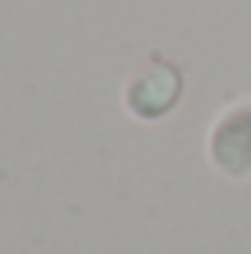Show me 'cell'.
I'll use <instances>...</instances> for the list:
<instances>
[{
  "mask_svg": "<svg viewBox=\"0 0 251 254\" xmlns=\"http://www.w3.org/2000/svg\"><path fill=\"white\" fill-rule=\"evenodd\" d=\"M211 159L222 173L244 177L251 173V103L233 107L211 133Z\"/></svg>",
  "mask_w": 251,
  "mask_h": 254,
  "instance_id": "cell-1",
  "label": "cell"
},
{
  "mask_svg": "<svg viewBox=\"0 0 251 254\" xmlns=\"http://www.w3.org/2000/svg\"><path fill=\"white\" fill-rule=\"evenodd\" d=\"M177 96H181L177 70L174 66H155L129 85V107L141 118H159L177 103Z\"/></svg>",
  "mask_w": 251,
  "mask_h": 254,
  "instance_id": "cell-2",
  "label": "cell"
}]
</instances>
